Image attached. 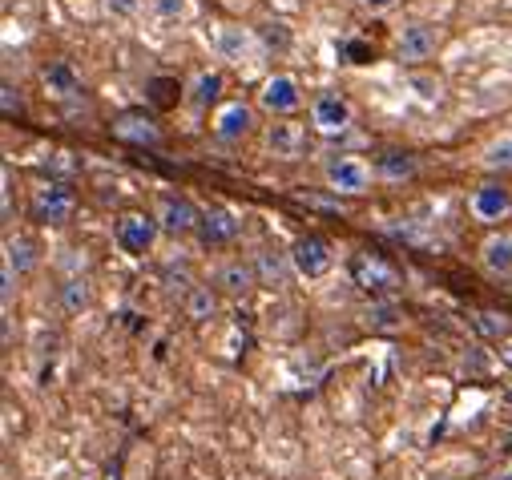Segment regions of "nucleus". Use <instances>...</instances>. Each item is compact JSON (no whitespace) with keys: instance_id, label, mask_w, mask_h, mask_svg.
Wrapping results in <instances>:
<instances>
[{"instance_id":"nucleus-35","label":"nucleus","mask_w":512,"mask_h":480,"mask_svg":"<svg viewBox=\"0 0 512 480\" xmlns=\"http://www.w3.org/2000/svg\"><path fill=\"white\" fill-rule=\"evenodd\" d=\"M500 364H504V368L512 372V335H508V339L500 343Z\"/></svg>"},{"instance_id":"nucleus-28","label":"nucleus","mask_w":512,"mask_h":480,"mask_svg":"<svg viewBox=\"0 0 512 480\" xmlns=\"http://www.w3.org/2000/svg\"><path fill=\"white\" fill-rule=\"evenodd\" d=\"M214 311H218V295L210 291V287H194L190 295H186V315L190 319H214Z\"/></svg>"},{"instance_id":"nucleus-9","label":"nucleus","mask_w":512,"mask_h":480,"mask_svg":"<svg viewBox=\"0 0 512 480\" xmlns=\"http://www.w3.org/2000/svg\"><path fill=\"white\" fill-rule=\"evenodd\" d=\"M259 49H263L259 33L246 29V25H218V29H214V53H218L222 61H230V65L250 61Z\"/></svg>"},{"instance_id":"nucleus-13","label":"nucleus","mask_w":512,"mask_h":480,"mask_svg":"<svg viewBox=\"0 0 512 480\" xmlns=\"http://www.w3.org/2000/svg\"><path fill=\"white\" fill-rule=\"evenodd\" d=\"M480 267H484L492 279L512 283V234H508V230L484 234V243H480Z\"/></svg>"},{"instance_id":"nucleus-14","label":"nucleus","mask_w":512,"mask_h":480,"mask_svg":"<svg viewBox=\"0 0 512 480\" xmlns=\"http://www.w3.org/2000/svg\"><path fill=\"white\" fill-rule=\"evenodd\" d=\"M238 218H234V210H226V206H210V210H202V222H198V238H202V247H226V243H234L238 238Z\"/></svg>"},{"instance_id":"nucleus-22","label":"nucleus","mask_w":512,"mask_h":480,"mask_svg":"<svg viewBox=\"0 0 512 480\" xmlns=\"http://www.w3.org/2000/svg\"><path fill=\"white\" fill-rule=\"evenodd\" d=\"M404 89L416 97V101H424V105H440L444 101V77L440 73H424V69H412L408 77H404Z\"/></svg>"},{"instance_id":"nucleus-20","label":"nucleus","mask_w":512,"mask_h":480,"mask_svg":"<svg viewBox=\"0 0 512 480\" xmlns=\"http://www.w3.org/2000/svg\"><path fill=\"white\" fill-rule=\"evenodd\" d=\"M218 287L226 295H250L254 287H259V271H254L250 259H230L218 267Z\"/></svg>"},{"instance_id":"nucleus-36","label":"nucleus","mask_w":512,"mask_h":480,"mask_svg":"<svg viewBox=\"0 0 512 480\" xmlns=\"http://www.w3.org/2000/svg\"><path fill=\"white\" fill-rule=\"evenodd\" d=\"M492 480H512V472H496V476H492Z\"/></svg>"},{"instance_id":"nucleus-30","label":"nucleus","mask_w":512,"mask_h":480,"mask_svg":"<svg viewBox=\"0 0 512 480\" xmlns=\"http://www.w3.org/2000/svg\"><path fill=\"white\" fill-rule=\"evenodd\" d=\"M105 13L113 21H134L142 13V0H105Z\"/></svg>"},{"instance_id":"nucleus-23","label":"nucleus","mask_w":512,"mask_h":480,"mask_svg":"<svg viewBox=\"0 0 512 480\" xmlns=\"http://www.w3.org/2000/svg\"><path fill=\"white\" fill-rule=\"evenodd\" d=\"M5 263H9L17 275H29V271L41 263V255H37V243H33V238H25V234L9 238V243H5Z\"/></svg>"},{"instance_id":"nucleus-25","label":"nucleus","mask_w":512,"mask_h":480,"mask_svg":"<svg viewBox=\"0 0 512 480\" xmlns=\"http://www.w3.org/2000/svg\"><path fill=\"white\" fill-rule=\"evenodd\" d=\"M480 162H484V170L508 174V170H512V134H500V138H492V142L484 146Z\"/></svg>"},{"instance_id":"nucleus-33","label":"nucleus","mask_w":512,"mask_h":480,"mask_svg":"<svg viewBox=\"0 0 512 480\" xmlns=\"http://www.w3.org/2000/svg\"><path fill=\"white\" fill-rule=\"evenodd\" d=\"M400 5V0H359V9L371 13V17H383V13H392Z\"/></svg>"},{"instance_id":"nucleus-6","label":"nucleus","mask_w":512,"mask_h":480,"mask_svg":"<svg viewBox=\"0 0 512 480\" xmlns=\"http://www.w3.org/2000/svg\"><path fill=\"white\" fill-rule=\"evenodd\" d=\"M303 105V85L291 73H271L259 89V109L271 117H291Z\"/></svg>"},{"instance_id":"nucleus-1","label":"nucleus","mask_w":512,"mask_h":480,"mask_svg":"<svg viewBox=\"0 0 512 480\" xmlns=\"http://www.w3.org/2000/svg\"><path fill=\"white\" fill-rule=\"evenodd\" d=\"M162 238V222L158 214H146V210H125L113 226V243L130 255V259H146Z\"/></svg>"},{"instance_id":"nucleus-11","label":"nucleus","mask_w":512,"mask_h":480,"mask_svg":"<svg viewBox=\"0 0 512 480\" xmlns=\"http://www.w3.org/2000/svg\"><path fill=\"white\" fill-rule=\"evenodd\" d=\"M303 146H307V134H303L299 122H291V117H271V126H267V150L279 162H299L303 158Z\"/></svg>"},{"instance_id":"nucleus-19","label":"nucleus","mask_w":512,"mask_h":480,"mask_svg":"<svg viewBox=\"0 0 512 480\" xmlns=\"http://www.w3.org/2000/svg\"><path fill=\"white\" fill-rule=\"evenodd\" d=\"M351 275H355V283L363 291H388V287H396V271L383 259H375V255H359L351 263Z\"/></svg>"},{"instance_id":"nucleus-15","label":"nucleus","mask_w":512,"mask_h":480,"mask_svg":"<svg viewBox=\"0 0 512 480\" xmlns=\"http://www.w3.org/2000/svg\"><path fill=\"white\" fill-rule=\"evenodd\" d=\"M113 138L130 142V146H158L162 142V130L150 113H121L113 122Z\"/></svg>"},{"instance_id":"nucleus-10","label":"nucleus","mask_w":512,"mask_h":480,"mask_svg":"<svg viewBox=\"0 0 512 480\" xmlns=\"http://www.w3.org/2000/svg\"><path fill=\"white\" fill-rule=\"evenodd\" d=\"M210 130L222 142H242L254 130V109L246 101H222L214 109V117H210Z\"/></svg>"},{"instance_id":"nucleus-7","label":"nucleus","mask_w":512,"mask_h":480,"mask_svg":"<svg viewBox=\"0 0 512 480\" xmlns=\"http://www.w3.org/2000/svg\"><path fill=\"white\" fill-rule=\"evenodd\" d=\"M154 214H158V222H162V234H170V238L198 234V222H202V210H198L194 198H186V194H162Z\"/></svg>"},{"instance_id":"nucleus-18","label":"nucleus","mask_w":512,"mask_h":480,"mask_svg":"<svg viewBox=\"0 0 512 480\" xmlns=\"http://www.w3.org/2000/svg\"><path fill=\"white\" fill-rule=\"evenodd\" d=\"M416 154L412 150H379L375 154V174L383 178V182H412L416 178Z\"/></svg>"},{"instance_id":"nucleus-16","label":"nucleus","mask_w":512,"mask_h":480,"mask_svg":"<svg viewBox=\"0 0 512 480\" xmlns=\"http://www.w3.org/2000/svg\"><path fill=\"white\" fill-rule=\"evenodd\" d=\"M250 263H254V271H259V287H287L291 275H295L291 251H279V247H263Z\"/></svg>"},{"instance_id":"nucleus-17","label":"nucleus","mask_w":512,"mask_h":480,"mask_svg":"<svg viewBox=\"0 0 512 480\" xmlns=\"http://www.w3.org/2000/svg\"><path fill=\"white\" fill-rule=\"evenodd\" d=\"M222 93H226V77H222V69H202L190 85H186V101L194 105V109H218L222 105Z\"/></svg>"},{"instance_id":"nucleus-5","label":"nucleus","mask_w":512,"mask_h":480,"mask_svg":"<svg viewBox=\"0 0 512 480\" xmlns=\"http://www.w3.org/2000/svg\"><path fill=\"white\" fill-rule=\"evenodd\" d=\"M73 210H77V194H73L69 182H45V186L33 190V214H37V222L65 226L73 218Z\"/></svg>"},{"instance_id":"nucleus-24","label":"nucleus","mask_w":512,"mask_h":480,"mask_svg":"<svg viewBox=\"0 0 512 480\" xmlns=\"http://www.w3.org/2000/svg\"><path fill=\"white\" fill-rule=\"evenodd\" d=\"M57 295H61V311H65V315H85L89 303H93V291H89L85 279H65Z\"/></svg>"},{"instance_id":"nucleus-34","label":"nucleus","mask_w":512,"mask_h":480,"mask_svg":"<svg viewBox=\"0 0 512 480\" xmlns=\"http://www.w3.org/2000/svg\"><path fill=\"white\" fill-rule=\"evenodd\" d=\"M480 331H488V335H504V331H508V323H504L500 315L484 311V315H480ZM504 339H508V335H504Z\"/></svg>"},{"instance_id":"nucleus-21","label":"nucleus","mask_w":512,"mask_h":480,"mask_svg":"<svg viewBox=\"0 0 512 480\" xmlns=\"http://www.w3.org/2000/svg\"><path fill=\"white\" fill-rule=\"evenodd\" d=\"M41 81H45L49 97H57V101H69V97L81 93V77H77V69H73L69 61H53V65H45Z\"/></svg>"},{"instance_id":"nucleus-12","label":"nucleus","mask_w":512,"mask_h":480,"mask_svg":"<svg viewBox=\"0 0 512 480\" xmlns=\"http://www.w3.org/2000/svg\"><path fill=\"white\" fill-rule=\"evenodd\" d=\"M436 45H440V33L432 25H408L396 37V57H400V65H420L436 53Z\"/></svg>"},{"instance_id":"nucleus-8","label":"nucleus","mask_w":512,"mask_h":480,"mask_svg":"<svg viewBox=\"0 0 512 480\" xmlns=\"http://www.w3.org/2000/svg\"><path fill=\"white\" fill-rule=\"evenodd\" d=\"M468 210H472V218H476V222L496 226V222L512 218V190H508L500 178L480 182V186L472 190V198H468Z\"/></svg>"},{"instance_id":"nucleus-27","label":"nucleus","mask_w":512,"mask_h":480,"mask_svg":"<svg viewBox=\"0 0 512 480\" xmlns=\"http://www.w3.org/2000/svg\"><path fill=\"white\" fill-rule=\"evenodd\" d=\"M150 9H154L158 21H166V25H182V21L194 17V0H150Z\"/></svg>"},{"instance_id":"nucleus-29","label":"nucleus","mask_w":512,"mask_h":480,"mask_svg":"<svg viewBox=\"0 0 512 480\" xmlns=\"http://www.w3.org/2000/svg\"><path fill=\"white\" fill-rule=\"evenodd\" d=\"M363 315H367V323H371V327H396V319H400L396 303H371Z\"/></svg>"},{"instance_id":"nucleus-32","label":"nucleus","mask_w":512,"mask_h":480,"mask_svg":"<svg viewBox=\"0 0 512 480\" xmlns=\"http://www.w3.org/2000/svg\"><path fill=\"white\" fill-rule=\"evenodd\" d=\"M17 271L9 267V263H0V299H5V303H13V291H17Z\"/></svg>"},{"instance_id":"nucleus-4","label":"nucleus","mask_w":512,"mask_h":480,"mask_svg":"<svg viewBox=\"0 0 512 480\" xmlns=\"http://www.w3.org/2000/svg\"><path fill=\"white\" fill-rule=\"evenodd\" d=\"M311 126L323 138H339V134H347L355 126V109H351V101L343 93H331L327 89V93H319L311 101Z\"/></svg>"},{"instance_id":"nucleus-3","label":"nucleus","mask_w":512,"mask_h":480,"mask_svg":"<svg viewBox=\"0 0 512 480\" xmlns=\"http://www.w3.org/2000/svg\"><path fill=\"white\" fill-rule=\"evenodd\" d=\"M291 267H295V279H307V283H319L331 275L335 267V251L323 234H303L291 243Z\"/></svg>"},{"instance_id":"nucleus-2","label":"nucleus","mask_w":512,"mask_h":480,"mask_svg":"<svg viewBox=\"0 0 512 480\" xmlns=\"http://www.w3.org/2000/svg\"><path fill=\"white\" fill-rule=\"evenodd\" d=\"M371 178H375V170L355 154H331L323 166V182L339 198H363L371 190Z\"/></svg>"},{"instance_id":"nucleus-31","label":"nucleus","mask_w":512,"mask_h":480,"mask_svg":"<svg viewBox=\"0 0 512 480\" xmlns=\"http://www.w3.org/2000/svg\"><path fill=\"white\" fill-rule=\"evenodd\" d=\"M0 105H5V113H9V117L25 109V97H21V89H17L13 81H5V85H0Z\"/></svg>"},{"instance_id":"nucleus-26","label":"nucleus","mask_w":512,"mask_h":480,"mask_svg":"<svg viewBox=\"0 0 512 480\" xmlns=\"http://www.w3.org/2000/svg\"><path fill=\"white\" fill-rule=\"evenodd\" d=\"M146 93H150V101H154L158 109H174L186 89L178 85V77H150V81H146Z\"/></svg>"}]
</instances>
